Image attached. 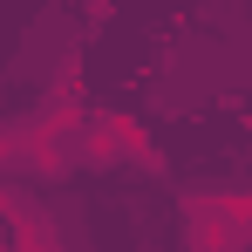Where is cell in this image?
Returning a JSON list of instances; mask_svg holds the SVG:
<instances>
[{"instance_id": "6da1fadb", "label": "cell", "mask_w": 252, "mask_h": 252, "mask_svg": "<svg viewBox=\"0 0 252 252\" xmlns=\"http://www.w3.org/2000/svg\"><path fill=\"white\" fill-rule=\"evenodd\" d=\"M184 239H191V252H239V225L232 218H218V211H205L198 198H191V225H184Z\"/></svg>"}]
</instances>
